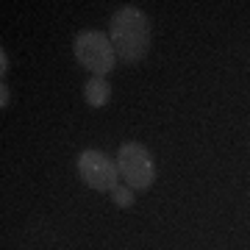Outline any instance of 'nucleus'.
<instances>
[{
	"label": "nucleus",
	"instance_id": "nucleus-2",
	"mask_svg": "<svg viewBox=\"0 0 250 250\" xmlns=\"http://www.w3.org/2000/svg\"><path fill=\"white\" fill-rule=\"evenodd\" d=\"M72 53L81 67H86L92 75H100V78H106L117 67V50L108 39V31H98V28L81 31L72 42Z\"/></svg>",
	"mask_w": 250,
	"mask_h": 250
},
{
	"label": "nucleus",
	"instance_id": "nucleus-1",
	"mask_svg": "<svg viewBox=\"0 0 250 250\" xmlns=\"http://www.w3.org/2000/svg\"><path fill=\"white\" fill-rule=\"evenodd\" d=\"M108 39L117 50V62L136 64L150 50V17L139 6H120L108 22Z\"/></svg>",
	"mask_w": 250,
	"mask_h": 250
},
{
	"label": "nucleus",
	"instance_id": "nucleus-3",
	"mask_svg": "<svg viewBox=\"0 0 250 250\" xmlns=\"http://www.w3.org/2000/svg\"><path fill=\"white\" fill-rule=\"evenodd\" d=\"M117 170L120 181L134 192H145L156 184V161L153 153L142 142H123L117 150Z\"/></svg>",
	"mask_w": 250,
	"mask_h": 250
},
{
	"label": "nucleus",
	"instance_id": "nucleus-4",
	"mask_svg": "<svg viewBox=\"0 0 250 250\" xmlns=\"http://www.w3.org/2000/svg\"><path fill=\"white\" fill-rule=\"evenodd\" d=\"M75 170H78L81 181L95 192H114L120 187V170H117V159H111L103 150H89L78 153L75 159Z\"/></svg>",
	"mask_w": 250,
	"mask_h": 250
},
{
	"label": "nucleus",
	"instance_id": "nucleus-5",
	"mask_svg": "<svg viewBox=\"0 0 250 250\" xmlns=\"http://www.w3.org/2000/svg\"><path fill=\"white\" fill-rule=\"evenodd\" d=\"M83 100H86V106L92 108H103L108 106V100H111V83L106 78H100V75H92L86 81V86H83Z\"/></svg>",
	"mask_w": 250,
	"mask_h": 250
},
{
	"label": "nucleus",
	"instance_id": "nucleus-6",
	"mask_svg": "<svg viewBox=\"0 0 250 250\" xmlns=\"http://www.w3.org/2000/svg\"><path fill=\"white\" fill-rule=\"evenodd\" d=\"M111 200H114V206H120V208H131V206H134V189L120 184V187L111 192Z\"/></svg>",
	"mask_w": 250,
	"mask_h": 250
}]
</instances>
